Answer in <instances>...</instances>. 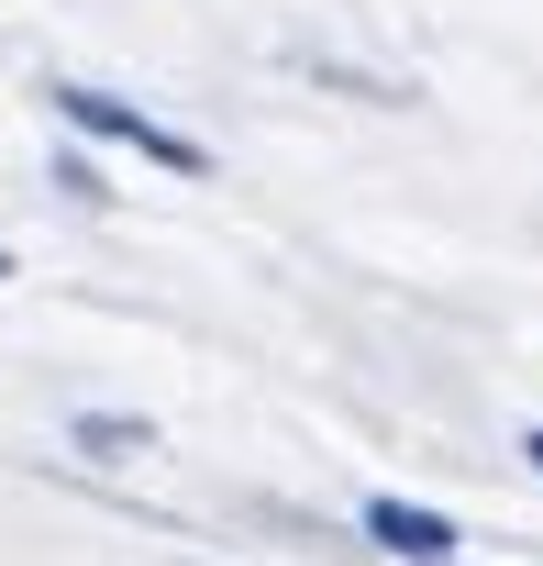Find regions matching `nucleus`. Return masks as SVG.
Instances as JSON below:
<instances>
[{"mask_svg":"<svg viewBox=\"0 0 543 566\" xmlns=\"http://www.w3.org/2000/svg\"><path fill=\"white\" fill-rule=\"evenodd\" d=\"M366 533H377L388 555H411V566H444V555H455V522H433V511H411V500H366Z\"/></svg>","mask_w":543,"mask_h":566,"instance_id":"obj_2","label":"nucleus"},{"mask_svg":"<svg viewBox=\"0 0 543 566\" xmlns=\"http://www.w3.org/2000/svg\"><path fill=\"white\" fill-rule=\"evenodd\" d=\"M521 467H532V478H543V422H532V433H521Z\"/></svg>","mask_w":543,"mask_h":566,"instance_id":"obj_3","label":"nucleus"},{"mask_svg":"<svg viewBox=\"0 0 543 566\" xmlns=\"http://www.w3.org/2000/svg\"><path fill=\"white\" fill-rule=\"evenodd\" d=\"M45 101H56V112H67L78 134H111V145H134V156H156V167H178V178H211V145H189L178 123H145V112H134L123 90H89V78H56Z\"/></svg>","mask_w":543,"mask_h":566,"instance_id":"obj_1","label":"nucleus"},{"mask_svg":"<svg viewBox=\"0 0 543 566\" xmlns=\"http://www.w3.org/2000/svg\"><path fill=\"white\" fill-rule=\"evenodd\" d=\"M0 277H12V255H0Z\"/></svg>","mask_w":543,"mask_h":566,"instance_id":"obj_4","label":"nucleus"}]
</instances>
